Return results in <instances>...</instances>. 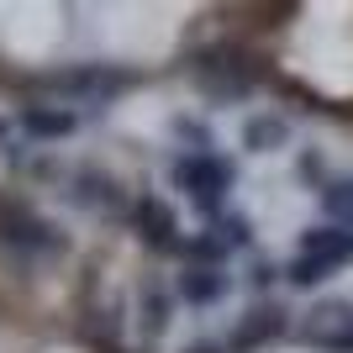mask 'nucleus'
<instances>
[{"label": "nucleus", "mask_w": 353, "mask_h": 353, "mask_svg": "<svg viewBox=\"0 0 353 353\" xmlns=\"http://www.w3.org/2000/svg\"><path fill=\"white\" fill-rule=\"evenodd\" d=\"M0 137H6V117H0Z\"/></svg>", "instance_id": "f3484780"}, {"label": "nucleus", "mask_w": 353, "mask_h": 353, "mask_svg": "<svg viewBox=\"0 0 353 353\" xmlns=\"http://www.w3.org/2000/svg\"><path fill=\"white\" fill-rule=\"evenodd\" d=\"M248 280H253V285H259V290H264V285H269V280H274V269H269V264H253V274H248Z\"/></svg>", "instance_id": "2eb2a0df"}, {"label": "nucleus", "mask_w": 353, "mask_h": 353, "mask_svg": "<svg viewBox=\"0 0 353 353\" xmlns=\"http://www.w3.org/2000/svg\"><path fill=\"white\" fill-rule=\"evenodd\" d=\"M169 179L195 201L201 216L216 221L221 206H227V190H232L237 169H232V159H221V153H211V148H195V153H179V159L169 163Z\"/></svg>", "instance_id": "7ed1b4c3"}, {"label": "nucleus", "mask_w": 353, "mask_h": 353, "mask_svg": "<svg viewBox=\"0 0 353 353\" xmlns=\"http://www.w3.org/2000/svg\"><path fill=\"white\" fill-rule=\"evenodd\" d=\"M322 201H327V211L338 216V227H353V179H332L322 190Z\"/></svg>", "instance_id": "4468645a"}, {"label": "nucleus", "mask_w": 353, "mask_h": 353, "mask_svg": "<svg viewBox=\"0 0 353 353\" xmlns=\"http://www.w3.org/2000/svg\"><path fill=\"white\" fill-rule=\"evenodd\" d=\"M174 295L185 306H216L221 295H227V274L221 269H206V264H185L174 280Z\"/></svg>", "instance_id": "9d476101"}, {"label": "nucleus", "mask_w": 353, "mask_h": 353, "mask_svg": "<svg viewBox=\"0 0 353 353\" xmlns=\"http://www.w3.org/2000/svg\"><path fill=\"white\" fill-rule=\"evenodd\" d=\"M285 137H290V127H285L280 117H253L248 127H243V148H253V153H274Z\"/></svg>", "instance_id": "ddd939ff"}, {"label": "nucleus", "mask_w": 353, "mask_h": 353, "mask_svg": "<svg viewBox=\"0 0 353 353\" xmlns=\"http://www.w3.org/2000/svg\"><path fill=\"white\" fill-rule=\"evenodd\" d=\"M343 264H353V227L327 221V227H311V232L301 237L295 259L285 264V280H290L295 290H311V285H322L327 274H338Z\"/></svg>", "instance_id": "39448f33"}, {"label": "nucleus", "mask_w": 353, "mask_h": 353, "mask_svg": "<svg viewBox=\"0 0 353 353\" xmlns=\"http://www.w3.org/2000/svg\"><path fill=\"white\" fill-rule=\"evenodd\" d=\"M259 79H264L259 59H253L248 48H237V43H211V48H201V53H195V85L206 90L216 105L248 101Z\"/></svg>", "instance_id": "f257e3e1"}, {"label": "nucleus", "mask_w": 353, "mask_h": 353, "mask_svg": "<svg viewBox=\"0 0 353 353\" xmlns=\"http://www.w3.org/2000/svg\"><path fill=\"white\" fill-rule=\"evenodd\" d=\"M343 332H353V301H322V306H311L306 327H301V338L311 348H322V343L343 338Z\"/></svg>", "instance_id": "9b49d317"}, {"label": "nucleus", "mask_w": 353, "mask_h": 353, "mask_svg": "<svg viewBox=\"0 0 353 353\" xmlns=\"http://www.w3.org/2000/svg\"><path fill=\"white\" fill-rule=\"evenodd\" d=\"M290 327V311L274 306V301H264V306H253L243 322L232 327V343H227V353H253V348H264V343H274Z\"/></svg>", "instance_id": "6e6552de"}, {"label": "nucleus", "mask_w": 353, "mask_h": 353, "mask_svg": "<svg viewBox=\"0 0 353 353\" xmlns=\"http://www.w3.org/2000/svg\"><path fill=\"white\" fill-rule=\"evenodd\" d=\"M185 353H227V348H221V343H211V338H201V343H190Z\"/></svg>", "instance_id": "dca6fc26"}, {"label": "nucleus", "mask_w": 353, "mask_h": 353, "mask_svg": "<svg viewBox=\"0 0 353 353\" xmlns=\"http://www.w3.org/2000/svg\"><path fill=\"white\" fill-rule=\"evenodd\" d=\"M0 248L21 253V259H59L69 253V237L59 221L37 216L21 195H0Z\"/></svg>", "instance_id": "20e7f679"}, {"label": "nucleus", "mask_w": 353, "mask_h": 353, "mask_svg": "<svg viewBox=\"0 0 353 353\" xmlns=\"http://www.w3.org/2000/svg\"><path fill=\"white\" fill-rule=\"evenodd\" d=\"M69 201H74V206H85V211H101V216H117V211H127V190H121V185L105 174V169H95V163H85V169L74 174Z\"/></svg>", "instance_id": "0eeeda50"}, {"label": "nucleus", "mask_w": 353, "mask_h": 353, "mask_svg": "<svg viewBox=\"0 0 353 353\" xmlns=\"http://www.w3.org/2000/svg\"><path fill=\"white\" fill-rule=\"evenodd\" d=\"M127 221H132V232L143 237L153 253H179V221H174V211L163 206L159 195H137V201H127Z\"/></svg>", "instance_id": "423d86ee"}, {"label": "nucleus", "mask_w": 353, "mask_h": 353, "mask_svg": "<svg viewBox=\"0 0 353 353\" xmlns=\"http://www.w3.org/2000/svg\"><path fill=\"white\" fill-rule=\"evenodd\" d=\"M21 132L32 143H63V137L79 132V111H63V105H27L21 111Z\"/></svg>", "instance_id": "1a4fd4ad"}, {"label": "nucleus", "mask_w": 353, "mask_h": 353, "mask_svg": "<svg viewBox=\"0 0 353 353\" xmlns=\"http://www.w3.org/2000/svg\"><path fill=\"white\" fill-rule=\"evenodd\" d=\"M169 285L163 280H143V332L148 338H159L163 327H169Z\"/></svg>", "instance_id": "f8f14e48"}, {"label": "nucleus", "mask_w": 353, "mask_h": 353, "mask_svg": "<svg viewBox=\"0 0 353 353\" xmlns=\"http://www.w3.org/2000/svg\"><path fill=\"white\" fill-rule=\"evenodd\" d=\"M132 79H137V74L111 69V63H69V69L43 74V79H37V90H43L53 105L74 111V105H105V101H117Z\"/></svg>", "instance_id": "f03ea898"}]
</instances>
